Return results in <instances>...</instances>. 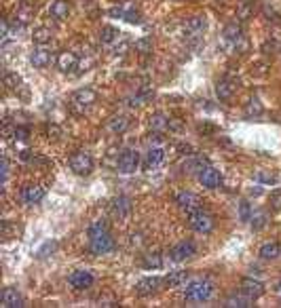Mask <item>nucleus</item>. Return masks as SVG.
Listing matches in <instances>:
<instances>
[{"mask_svg":"<svg viewBox=\"0 0 281 308\" xmlns=\"http://www.w3.org/2000/svg\"><path fill=\"white\" fill-rule=\"evenodd\" d=\"M110 15L114 17H121V19H127L131 23H140V15L138 11H134V8H129V6H119V8H112Z\"/></svg>","mask_w":281,"mask_h":308,"instance_id":"25","label":"nucleus"},{"mask_svg":"<svg viewBox=\"0 0 281 308\" xmlns=\"http://www.w3.org/2000/svg\"><path fill=\"white\" fill-rule=\"evenodd\" d=\"M42 199H45V188H42V186H36V184H28V186H23V190H21V201H23L25 205L40 203Z\"/></svg>","mask_w":281,"mask_h":308,"instance_id":"12","label":"nucleus"},{"mask_svg":"<svg viewBox=\"0 0 281 308\" xmlns=\"http://www.w3.org/2000/svg\"><path fill=\"white\" fill-rule=\"evenodd\" d=\"M70 169H72L76 175H89L93 171V158L89 152L78 150L70 156Z\"/></svg>","mask_w":281,"mask_h":308,"instance_id":"3","label":"nucleus"},{"mask_svg":"<svg viewBox=\"0 0 281 308\" xmlns=\"http://www.w3.org/2000/svg\"><path fill=\"white\" fill-rule=\"evenodd\" d=\"M212 292H214V287L209 281H205V279L192 281V283L186 287V300L188 302H205V300H209Z\"/></svg>","mask_w":281,"mask_h":308,"instance_id":"2","label":"nucleus"},{"mask_svg":"<svg viewBox=\"0 0 281 308\" xmlns=\"http://www.w3.org/2000/svg\"><path fill=\"white\" fill-rule=\"evenodd\" d=\"M136 51L142 53V55L152 53V38H140V40H136Z\"/></svg>","mask_w":281,"mask_h":308,"instance_id":"36","label":"nucleus"},{"mask_svg":"<svg viewBox=\"0 0 281 308\" xmlns=\"http://www.w3.org/2000/svg\"><path fill=\"white\" fill-rule=\"evenodd\" d=\"M188 281V272L186 270H173L169 272L167 277H165V285H169V287H180L184 285Z\"/></svg>","mask_w":281,"mask_h":308,"instance_id":"26","label":"nucleus"},{"mask_svg":"<svg viewBox=\"0 0 281 308\" xmlns=\"http://www.w3.org/2000/svg\"><path fill=\"white\" fill-rule=\"evenodd\" d=\"M95 100H98V95H95L93 89H78L72 95V105L76 110H87L89 105L95 103Z\"/></svg>","mask_w":281,"mask_h":308,"instance_id":"8","label":"nucleus"},{"mask_svg":"<svg viewBox=\"0 0 281 308\" xmlns=\"http://www.w3.org/2000/svg\"><path fill=\"white\" fill-rule=\"evenodd\" d=\"M0 302L4 308H19L23 306V298L15 287H4L2 294H0Z\"/></svg>","mask_w":281,"mask_h":308,"instance_id":"13","label":"nucleus"},{"mask_svg":"<svg viewBox=\"0 0 281 308\" xmlns=\"http://www.w3.org/2000/svg\"><path fill=\"white\" fill-rule=\"evenodd\" d=\"M131 199L129 197H117L112 201V205H110V213L112 217H117V219H125L129 213H131Z\"/></svg>","mask_w":281,"mask_h":308,"instance_id":"9","label":"nucleus"},{"mask_svg":"<svg viewBox=\"0 0 281 308\" xmlns=\"http://www.w3.org/2000/svg\"><path fill=\"white\" fill-rule=\"evenodd\" d=\"M163 281L161 279H156V277H146L142 281H138L136 283V294L138 296H152L156 289L161 287Z\"/></svg>","mask_w":281,"mask_h":308,"instance_id":"17","label":"nucleus"},{"mask_svg":"<svg viewBox=\"0 0 281 308\" xmlns=\"http://www.w3.org/2000/svg\"><path fill=\"white\" fill-rule=\"evenodd\" d=\"M241 294L248 296L250 300H256L265 294V285L260 283V281H254V279H243L241 281Z\"/></svg>","mask_w":281,"mask_h":308,"instance_id":"18","label":"nucleus"},{"mask_svg":"<svg viewBox=\"0 0 281 308\" xmlns=\"http://www.w3.org/2000/svg\"><path fill=\"white\" fill-rule=\"evenodd\" d=\"M51 64V51L45 47H38L32 53V66L34 68H47Z\"/></svg>","mask_w":281,"mask_h":308,"instance_id":"21","label":"nucleus"},{"mask_svg":"<svg viewBox=\"0 0 281 308\" xmlns=\"http://www.w3.org/2000/svg\"><path fill=\"white\" fill-rule=\"evenodd\" d=\"M216 95L220 102H228L235 95V85L231 81H220L216 85Z\"/></svg>","mask_w":281,"mask_h":308,"instance_id":"23","label":"nucleus"},{"mask_svg":"<svg viewBox=\"0 0 281 308\" xmlns=\"http://www.w3.org/2000/svg\"><path fill=\"white\" fill-rule=\"evenodd\" d=\"M224 40L228 42V45H233L235 49L243 42V30L239 23H228L224 28Z\"/></svg>","mask_w":281,"mask_h":308,"instance_id":"19","label":"nucleus"},{"mask_svg":"<svg viewBox=\"0 0 281 308\" xmlns=\"http://www.w3.org/2000/svg\"><path fill=\"white\" fill-rule=\"evenodd\" d=\"M188 224H190L192 230L199 232V234H207V232L214 230V217L201 207L188 213Z\"/></svg>","mask_w":281,"mask_h":308,"instance_id":"1","label":"nucleus"},{"mask_svg":"<svg viewBox=\"0 0 281 308\" xmlns=\"http://www.w3.org/2000/svg\"><path fill=\"white\" fill-rule=\"evenodd\" d=\"M175 2H178V0H175Z\"/></svg>","mask_w":281,"mask_h":308,"instance_id":"45","label":"nucleus"},{"mask_svg":"<svg viewBox=\"0 0 281 308\" xmlns=\"http://www.w3.org/2000/svg\"><path fill=\"white\" fill-rule=\"evenodd\" d=\"M239 217L243 219V222L252 219V209H250V203H248V201H241V205H239Z\"/></svg>","mask_w":281,"mask_h":308,"instance_id":"38","label":"nucleus"},{"mask_svg":"<svg viewBox=\"0 0 281 308\" xmlns=\"http://www.w3.org/2000/svg\"><path fill=\"white\" fill-rule=\"evenodd\" d=\"M93 275L89 270H74L72 275L68 277V283H70V287H74V289H78V292H83V289H89L91 285H93Z\"/></svg>","mask_w":281,"mask_h":308,"instance_id":"5","label":"nucleus"},{"mask_svg":"<svg viewBox=\"0 0 281 308\" xmlns=\"http://www.w3.org/2000/svg\"><path fill=\"white\" fill-rule=\"evenodd\" d=\"M279 294H281V283H279Z\"/></svg>","mask_w":281,"mask_h":308,"instance_id":"43","label":"nucleus"},{"mask_svg":"<svg viewBox=\"0 0 281 308\" xmlns=\"http://www.w3.org/2000/svg\"><path fill=\"white\" fill-rule=\"evenodd\" d=\"M47 133H49V137H53V139H55V137L61 133V129H59L57 125H49V127H47Z\"/></svg>","mask_w":281,"mask_h":308,"instance_id":"42","label":"nucleus"},{"mask_svg":"<svg viewBox=\"0 0 281 308\" xmlns=\"http://www.w3.org/2000/svg\"><path fill=\"white\" fill-rule=\"evenodd\" d=\"M104 232H108V224L104 222V219H98V222H93V224L89 226V239H91V236L104 234Z\"/></svg>","mask_w":281,"mask_h":308,"instance_id":"37","label":"nucleus"},{"mask_svg":"<svg viewBox=\"0 0 281 308\" xmlns=\"http://www.w3.org/2000/svg\"><path fill=\"white\" fill-rule=\"evenodd\" d=\"M165 161V150L161 146H150L144 156V169H156Z\"/></svg>","mask_w":281,"mask_h":308,"instance_id":"14","label":"nucleus"},{"mask_svg":"<svg viewBox=\"0 0 281 308\" xmlns=\"http://www.w3.org/2000/svg\"><path fill=\"white\" fill-rule=\"evenodd\" d=\"M245 2H252V0H245Z\"/></svg>","mask_w":281,"mask_h":308,"instance_id":"44","label":"nucleus"},{"mask_svg":"<svg viewBox=\"0 0 281 308\" xmlns=\"http://www.w3.org/2000/svg\"><path fill=\"white\" fill-rule=\"evenodd\" d=\"M138 167H140V152L136 150H125L117 161V169L121 173H136Z\"/></svg>","mask_w":281,"mask_h":308,"instance_id":"4","label":"nucleus"},{"mask_svg":"<svg viewBox=\"0 0 281 308\" xmlns=\"http://www.w3.org/2000/svg\"><path fill=\"white\" fill-rule=\"evenodd\" d=\"M51 38H53V32H51V28H47V25H40V28L32 32V40L40 47H45L47 42H51Z\"/></svg>","mask_w":281,"mask_h":308,"instance_id":"24","label":"nucleus"},{"mask_svg":"<svg viewBox=\"0 0 281 308\" xmlns=\"http://www.w3.org/2000/svg\"><path fill=\"white\" fill-rule=\"evenodd\" d=\"M265 217H267L265 213H256V215H254V213H252V226H254V228H256V230H260V228H262V226H265V224H267V219H265Z\"/></svg>","mask_w":281,"mask_h":308,"instance_id":"39","label":"nucleus"},{"mask_svg":"<svg viewBox=\"0 0 281 308\" xmlns=\"http://www.w3.org/2000/svg\"><path fill=\"white\" fill-rule=\"evenodd\" d=\"M68 13H70V4H68V0H55V2L51 4V8H49V15H51V17H55L57 21L66 19Z\"/></svg>","mask_w":281,"mask_h":308,"instance_id":"22","label":"nucleus"},{"mask_svg":"<svg viewBox=\"0 0 281 308\" xmlns=\"http://www.w3.org/2000/svg\"><path fill=\"white\" fill-rule=\"evenodd\" d=\"M175 203H178V207L182 211H186V213H190V211H195V209L201 207L199 197L195 195V192H188V190L178 192V197H175Z\"/></svg>","mask_w":281,"mask_h":308,"instance_id":"7","label":"nucleus"},{"mask_svg":"<svg viewBox=\"0 0 281 308\" xmlns=\"http://www.w3.org/2000/svg\"><path fill=\"white\" fill-rule=\"evenodd\" d=\"M57 68L61 72H74L78 68V55L72 51H61L57 55Z\"/></svg>","mask_w":281,"mask_h":308,"instance_id":"15","label":"nucleus"},{"mask_svg":"<svg viewBox=\"0 0 281 308\" xmlns=\"http://www.w3.org/2000/svg\"><path fill=\"white\" fill-rule=\"evenodd\" d=\"M262 112H265V108H262L260 100H256V98H252L248 102V105H245V114H248V116H262Z\"/></svg>","mask_w":281,"mask_h":308,"instance_id":"31","label":"nucleus"},{"mask_svg":"<svg viewBox=\"0 0 281 308\" xmlns=\"http://www.w3.org/2000/svg\"><path fill=\"white\" fill-rule=\"evenodd\" d=\"M2 83H4L6 89L17 91V89L21 87V76H19V74H15V72H6V74L2 76Z\"/></svg>","mask_w":281,"mask_h":308,"instance_id":"30","label":"nucleus"},{"mask_svg":"<svg viewBox=\"0 0 281 308\" xmlns=\"http://www.w3.org/2000/svg\"><path fill=\"white\" fill-rule=\"evenodd\" d=\"M167 125H169V120H167V116H163V114H152L150 116V129L152 131H163Z\"/></svg>","mask_w":281,"mask_h":308,"instance_id":"34","label":"nucleus"},{"mask_svg":"<svg viewBox=\"0 0 281 308\" xmlns=\"http://www.w3.org/2000/svg\"><path fill=\"white\" fill-rule=\"evenodd\" d=\"M28 135H30V129L28 127H15V133H13L15 139L23 142V139H28Z\"/></svg>","mask_w":281,"mask_h":308,"instance_id":"40","label":"nucleus"},{"mask_svg":"<svg viewBox=\"0 0 281 308\" xmlns=\"http://www.w3.org/2000/svg\"><path fill=\"white\" fill-rule=\"evenodd\" d=\"M207 28V19L203 15H195L190 17V19L184 23V34L186 36H199V34H203V30Z\"/></svg>","mask_w":281,"mask_h":308,"instance_id":"16","label":"nucleus"},{"mask_svg":"<svg viewBox=\"0 0 281 308\" xmlns=\"http://www.w3.org/2000/svg\"><path fill=\"white\" fill-rule=\"evenodd\" d=\"M163 264L161 253H146L144 256V268H159Z\"/></svg>","mask_w":281,"mask_h":308,"instance_id":"35","label":"nucleus"},{"mask_svg":"<svg viewBox=\"0 0 281 308\" xmlns=\"http://www.w3.org/2000/svg\"><path fill=\"white\" fill-rule=\"evenodd\" d=\"M108 129L112 131L114 135L125 133V131L129 129V118L125 116V114H117V116H112V118H110V122H108Z\"/></svg>","mask_w":281,"mask_h":308,"instance_id":"20","label":"nucleus"},{"mask_svg":"<svg viewBox=\"0 0 281 308\" xmlns=\"http://www.w3.org/2000/svg\"><path fill=\"white\" fill-rule=\"evenodd\" d=\"M254 180L260 182V184H267V186H271V184H277V175L271 173V171L260 169V171H256V175H254Z\"/></svg>","mask_w":281,"mask_h":308,"instance_id":"32","label":"nucleus"},{"mask_svg":"<svg viewBox=\"0 0 281 308\" xmlns=\"http://www.w3.org/2000/svg\"><path fill=\"white\" fill-rule=\"evenodd\" d=\"M119 38V30L112 28V25H104V28L100 30V40L102 45H110V42H114Z\"/></svg>","mask_w":281,"mask_h":308,"instance_id":"28","label":"nucleus"},{"mask_svg":"<svg viewBox=\"0 0 281 308\" xmlns=\"http://www.w3.org/2000/svg\"><path fill=\"white\" fill-rule=\"evenodd\" d=\"M195 253H197L195 243H192V241H182V243H178V245H175V247L171 249V260H173V262H184V260L192 258Z\"/></svg>","mask_w":281,"mask_h":308,"instance_id":"10","label":"nucleus"},{"mask_svg":"<svg viewBox=\"0 0 281 308\" xmlns=\"http://www.w3.org/2000/svg\"><path fill=\"white\" fill-rule=\"evenodd\" d=\"M32 15H34V11H32L30 6H23V8H19V11L15 13V23H17V28H23L25 23H30Z\"/></svg>","mask_w":281,"mask_h":308,"instance_id":"29","label":"nucleus"},{"mask_svg":"<svg viewBox=\"0 0 281 308\" xmlns=\"http://www.w3.org/2000/svg\"><path fill=\"white\" fill-rule=\"evenodd\" d=\"M250 15H252V8H250L248 4L241 6V8H239V13H237V17H239V19H248Z\"/></svg>","mask_w":281,"mask_h":308,"instance_id":"41","label":"nucleus"},{"mask_svg":"<svg viewBox=\"0 0 281 308\" xmlns=\"http://www.w3.org/2000/svg\"><path fill=\"white\" fill-rule=\"evenodd\" d=\"M199 182L203 184L205 188L214 190V188H218L222 184V175H220L218 169H214V167H205V169L199 173Z\"/></svg>","mask_w":281,"mask_h":308,"instance_id":"11","label":"nucleus"},{"mask_svg":"<svg viewBox=\"0 0 281 308\" xmlns=\"http://www.w3.org/2000/svg\"><path fill=\"white\" fill-rule=\"evenodd\" d=\"M279 253H281V247H279V243H275V241L265 243L260 247V258L262 260H275V258H279Z\"/></svg>","mask_w":281,"mask_h":308,"instance_id":"27","label":"nucleus"},{"mask_svg":"<svg viewBox=\"0 0 281 308\" xmlns=\"http://www.w3.org/2000/svg\"><path fill=\"white\" fill-rule=\"evenodd\" d=\"M112 249H114V239L110 236V232L91 236V251L95 253V256H104V253H108Z\"/></svg>","mask_w":281,"mask_h":308,"instance_id":"6","label":"nucleus"},{"mask_svg":"<svg viewBox=\"0 0 281 308\" xmlns=\"http://www.w3.org/2000/svg\"><path fill=\"white\" fill-rule=\"evenodd\" d=\"M224 306H239V308H248V306H252V300L248 296H233V298H228V300L224 302Z\"/></svg>","mask_w":281,"mask_h":308,"instance_id":"33","label":"nucleus"}]
</instances>
